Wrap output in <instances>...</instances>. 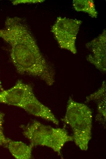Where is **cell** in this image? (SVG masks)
I'll list each match as a JSON object with an SVG mask.
<instances>
[{
  "mask_svg": "<svg viewBox=\"0 0 106 159\" xmlns=\"http://www.w3.org/2000/svg\"><path fill=\"white\" fill-rule=\"evenodd\" d=\"M0 37L10 45L11 61L18 73L38 78L50 86L54 84L55 70L41 52L23 19L7 18L5 28L0 30Z\"/></svg>",
  "mask_w": 106,
  "mask_h": 159,
  "instance_id": "obj_1",
  "label": "cell"
},
{
  "mask_svg": "<svg viewBox=\"0 0 106 159\" xmlns=\"http://www.w3.org/2000/svg\"><path fill=\"white\" fill-rule=\"evenodd\" d=\"M93 113L86 105L69 97L62 121L73 132V141L82 150L86 151L92 138Z\"/></svg>",
  "mask_w": 106,
  "mask_h": 159,
  "instance_id": "obj_2",
  "label": "cell"
},
{
  "mask_svg": "<svg viewBox=\"0 0 106 159\" xmlns=\"http://www.w3.org/2000/svg\"><path fill=\"white\" fill-rule=\"evenodd\" d=\"M23 133L33 147L45 146L52 149L60 155L65 144L73 141L72 136L64 128H54L34 120L24 127Z\"/></svg>",
  "mask_w": 106,
  "mask_h": 159,
  "instance_id": "obj_3",
  "label": "cell"
},
{
  "mask_svg": "<svg viewBox=\"0 0 106 159\" xmlns=\"http://www.w3.org/2000/svg\"><path fill=\"white\" fill-rule=\"evenodd\" d=\"M82 21L76 19L58 17L51 28L60 47L73 54L77 53L76 40Z\"/></svg>",
  "mask_w": 106,
  "mask_h": 159,
  "instance_id": "obj_4",
  "label": "cell"
},
{
  "mask_svg": "<svg viewBox=\"0 0 106 159\" xmlns=\"http://www.w3.org/2000/svg\"><path fill=\"white\" fill-rule=\"evenodd\" d=\"M34 94L30 85L19 80L12 87L0 91V102L21 108Z\"/></svg>",
  "mask_w": 106,
  "mask_h": 159,
  "instance_id": "obj_5",
  "label": "cell"
},
{
  "mask_svg": "<svg viewBox=\"0 0 106 159\" xmlns=\"http://www.w3.org/2000/svg\"><path fill=\"white\" fill-rule=\"evenodd\" d=\"M106 30L86 44L90 53L87 60L101 72H106Z\"/></svg>",
  "mask_w": 106,
  "mask_h": 159,
  "instance_id": "obj_6",
  "label": "cell"
},
{
  "mask_svg": "<svg viewBox=\"0 0 106 159\" xmlns=\"http://www.w3.org/2000/svg\"><path fill=\"white\" fill-rule=\"evenodd\" d=\"M21 108L34 116L52 122L56 125L59 124L58 120L51 109L39 101L34 94L27 100Z\"/></svg>",
  "mask_w": 106,
  "mask_h": 159,
  "instance_id": "obj_7",
  "label": "cell"
},
{
  "mask_svg": "<svg viewBox=\"0 0 106 159\" xmlns=\"http://www.w3.org/2000/svg\"><path fill=\"white\" fill-rule=\"evenodd\" d=\"M6 145L11 154L16 159H29L32 157L33 147L31 145H28L21 141L9 139Z\"/></svg>",
  "mask_w": 106,
  "mask_h": 159,
  "instance_id": "obj_8",
  "label": "cell"
},
{
  "mask_svg": "<svg viewBox=\"0 0 106 159\" xmlns=\"http://www.w3.org/2000/svg\"><path fill=\"white\" fill-rule=\"evenodd\" d=\"M72 6L77 12H83L88 14L91 17L97 18L98 13L93 0H73Z\"/></svg>",
  "mask_w": 106,
  "mask_h": 159,
  "instance_id": "obj_9",
  "label": "cell"
},
{
  "mask_svg": "<svg viewBox=\"0 0 106 159\" xmlns=\"http://www.w3.org/2000/svg\"><path fill=\"white\" fill-rule=\"evenodd\" d=\"M106 82L104 81L100 87L94 92L90 94L86 98L87 102L91 101L97 102L106 99Z\"/></svg>",
  "mask_w": 106,
  "mask_h": 159,
  "instance_id": "obj_10",
  "label": "cell"
},
{
  "mask_svg": "<svg viewBox=\"0 0 106 159\" xmlns=\"http://www.w3.org/2000/svg\"><path fill=\"white\" fill-rule=\"evenodd\" d=\"M97 113L96 117L97 120L103 124L106 122V99L97 102Z\"/></svg>",
  "mask_w": 106,
  "mask_h": 159,
  "instance_id": "obj_11",
  "label": "cell"
},
{
  "mask_svg": "<svg viewBox=\"0 0 106 159\" xmlns=\"http://www.w3.org/2000/svg\"><path fill=\"white\" fill-rule=\"evenodd\" d=\"M4 117V114L0 112V146L6 145L9 139L5 136L3 132Z\"/></svg>",
  "mask_w": 106,
  "mask_h": 159,
  "instance_id": "obj_12",
  "label": "cell"
},
{
  "mask_svg": "<svg viewBox=\"0 0 106 159\" xmlns=\"http://www.w3.org/2000/svg\"><path fill=\"white\" fill-rule=\"evenodd\" d=\"M3 89L2 88V83L1 81L0 80V91L2 90Z\"/></svg>",
  "mask_w": 106,
  "mask_h": 159,
  "instance_id": "obj_13",
  "label": "cell"
}]
</instances>
